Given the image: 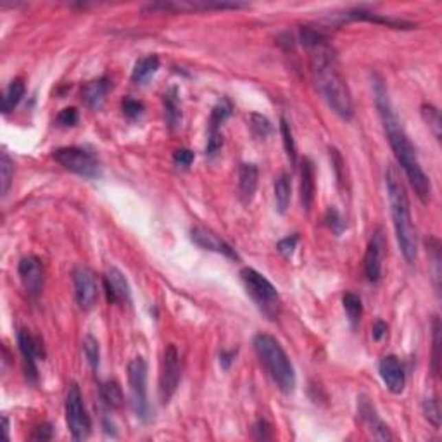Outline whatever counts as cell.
<instances>
[{"mask_svg": "<svg viewBox=\"0 0 442 442\" xmlns=\"http://www.w3.org/2000/svg\"><path fill=\"white\" fill-rule=\"evenodd\" d=\"M373 96H375L377 109H379V116L382 120L384 131L387 135V140L390 144L394 156H396L397 163L403 168L406 173V178L410 180L411 187L417 192L418 199L421 202L430 201L432 185L425 171L421 170L420 161L417 157V151H415L413 144H411L410 137L404 131L403 124H401L399 116H397L396 109H394L393 102H390L389 90H387L386 82L380 78L379 75H373Z\"/></svg>", "mask_w": 442, "mask_h": 442, "instance_id": "6da1fadb", "label": "cell"}, {"mask_svg": "<svg viewBox=\"0 0 442 442\" xmlns=\"http://www.w3.org/2000/svg\"><path fill=\"white\" fill-rule=\"evenodd\" d=\"M311 52V76L316 90L325 99V102L332 107L333 113L342 120L349 121L354 116V104L351 97V90L347 87L346 78L342 76L337 64V57L333 54L329 42L315 47Z\"/></svg>", "mask_w": 442, "mask_h": 442, "instance_id": "7a4b0ae2", "label": "cell"}, {"mask_svg": "<svg viewBox=\"0 0 442 442\" xmlns=\"http://www.w3.org/2000/svg\"><path fill=\"white\" fill-rule=\"evenodd\" d=\"M386 185L387 195H389L390 214H393L394 232H396L401 254L404 256L408 263H413L417 259L418 252L417 228H415L413 218H411L410 199H408L406 188H404L399 175L393 166L386 173Z\"/></svg>", "mask_w": 442, "mask_h": 442, "instance_id": "3957f363", "label": "cell"}, {"mask_svg": "<svg viewBox=\"0 0 442 442\" xmlns=\"http://www.w3.org/2000/svg\"><path fill=\"white\" fill-rule=\"evenodd\" d=\"M252 346H254L259 361L266 368V372L276 384V387L285 394L294 393L298 379H296L292 363H290L289 356L280 346L278 340L268 333H258L252 340Z\"/></svg>", "mask_w": 442, "mask_h": 442, "instance_id": "277c9868", "label": "cell"}, {"mask_svg": "<svg viewBox=\"0 0 442 442\" xmlns=\"http://www.w3.org/2000/svg\"><path fill=\"white\" fill-rule=\"evenodd\" d=\"M241 280L252 301L261 309L263 315L275 320L280 311V296L276 287L265 275H261V273L252 268L242 269Z\"/></svg>", "mask_w": 442, "mask_h": 442, "instance_id": "5b68a950", "label": "cell"}, {"mask_svg": "<svg viewBox=\"0 0 442 442\" xmlns=\"http://www.w3.org/2000/svg\"><path fill=\"white\" fill-rule=\"evenodd\" d=\"M128 386L133 413L138 420L149 421L151 406L147 401V363L144 357L137 356L128 363Z\"/></svg>", "mask_w": 442, "mask_h": 442, "instance_id": "8992f818", "label": "cell"}, {"mask_svg": "<svg viewBox=\"0 0 442 442\" xmlns=\"http://www.w3.org/2000/svg\"><path fill=\"white\" fill-rule=\"evenodd\" d=\"M54 159L78 177L96 180L102 175L99 159L90 151L82 149V147H60V149L54 151Z\"/></svg>", "mask_w": 442, "mask_h": 442, "instance_id": "52a82bcc", "label": "cell"}, {"mask_svg": "<svg viewBox=\"0 0 442 442\" xmlns=\"http://www.w3.org/2000/svg\"><path fill=\"white\" fill-rule=\"evenodd\" d=\"M66 423L73 441H85L92 432V421L83 404V396L76 384H71L66 396Z\"/></svg>", "mask_w": 442, "mask_h": 442, "instance_id": "ba28073f", "label": "cell"}, {"mask_svg": "<svg viewBox=\"0 0 442 442\" xmlns=\"http://www.w3.org/2000/svg\"><path fill=\"white\" fill-rule=\"evenodd\" d=\"M181 379V361L177 347L168 346L163 356V366L159 375V399L163 404L170 403L178 389Z\"/></svg>", "mask_w": 442, "mask_h": 442, "instance_id": "9c48e42d", "label": "cell"}, {"mask_svg": "<svg viewBox=\"0 0 442 442\" xmlns=\"http://www.w3.org/2000/svg\"><path fill=\"white\" fill-rule=\"evenodd\" d=\"M75 294L82 309H92L99 299V283L96 273L87 266H76L73 272Z\"/></svg>", "mask_w": 442, "mask_h": 442, "instance_id": "30bf717a", "label": "cell"}, {"mask_svg": "<svg viewBox=\"0 0 442 442\" xmlns=\"http://www.w3.org/2000/svg\"><path fill=\"white\" fill-rule=\"evenodd\" d=\"M18 346L21 351L23 361H25V372L32 382L38 379V370H36V361L43 360V347L38 337L32 335L28 330L21 329L18 332Z\"/></svg>", "mask_w": 442, "mask_h": 442, "instance_id": "8fae6325", "label": "cell"}, {"mask_svg": "<svg viewBox=\"0 0 442 442\" xmlns=\"http://www.w3.org/2000/svg\"><path fill=\"white\" fill-rule=\"evenodd\" d=\"M232 114V102L228 99H221L211 111V118H209V135H208V145H206V154L208 156H214L221 145H223V135L219 126L228 120Z\"/></svg>", "mask_w": 442, "mask_h": 442, "instance_id": "7c38bea8", "label": "cell"}, {"mask_svg": "<svg viewBox=\"0 0 442 442\" xmlns=\"http://www.w3.org/2000/svg\"><path fill=\"white\" fill-rule=\"evenodd\" d=\"M18 273L26 292L32 298H38L43 289V280H45V269H43L42 261L36 256H26L19 261Z\"/></svg>", "mask_w": 442, "mask_h": 442, "instance_id": "4fadbf2b", "label": "cell"}, {"mask_svg": "<svg viewBox=\"0 0 442 442\" xmlns=\"http://www.w3.org/2000/svg\"><path fill=\"white\" fill-rule=\"evenodd\" d=\"M104 290H106V298L109 305H116V302L130 305L131 302L130 283L116 266H111L104 273Z\"/></svg>", "mask_w": 442, "mask_h": 442, "instance_id": "5bb4252c", "label": "cell"}, {"mask_svg": "<svg viewBox=\"0 0 442 442\" xmlns=\"http://www.w3.org/2000/svg\"><path fill=\"white\" fill-rule=\"evenodd\" d=\"M190 239L197 247L204 249V251H212L218 252V254L227 256L228 259H234V261H239V254L235 252V249L232 247L230 244L219 239L214 232L208 230L204 227H195L190 230Z\"/></svg>", "mask_w": 442, "mask_h": 442, "instance_id": "9a60e30c", "label": "cell"}, {"mask_svg": "<svg viewBox=\"0 0 442 442\" xmlns=\"http://www.w3.org/2000/svg\"><path fill=\"white\" fill-rule=\"evenodd\" d=\"M379 372L382 377L384 384L393 394H401L406 386V375H404V368L401 361L396 356L382 357L379 364Z\"/></svg>", "mask_w": 442, "mask_h": 442, "instance_id": "2e32d148", "label": "cell"}, {"mask_svg": "<svg viewBox=\"0 0 442 442\" xmlns=\"http://www.w3.org/2000/svg\"><path fill=\"white\" fill-rule=\"evenodd\" d=\"M357 411H360V417L361 420H363V423L366 425L368 432H370L377 441H393V434H390L389 427L380 420L375 408L372 406V403H370L366 397H360Z\"/></svg>", "mask_w": 442, "mask_h": 442, "instance_id": "e0dca14e", "label": "cell"}, {"mask_svg": "<svg viewBox=\"0 0 442 442\" xmlns=\"http://www.w3.org/2000/svg\"><path fill=\"white\" fill-rule=\"evenodd\" d=\"M382 254H384V239L377 234L368 244L364 252V275L370 282H379L382 275Z\"/></svg>", "mask_w": 442, "mask_h": 442, "instance_id": "ac0fdd59", "label": "cell"}, {"mask_svg": "<svg viewBox=\"0 0 442 442\" xmlns=\"http://www.w3.org/2000/svg\"><path fill=\"white\" fill-rule=\"evenodd\" d=\"M113 90V82L107 76H100V78L92 80L87 83L82 90V99L90 109H100L102 104L106 102L107 93Z\"/></svg>", "mask_w": 442, "mask_h": 442, "instance_id": "d6986e66", "label": "cell"}, {"mask_svg": "<svg viewBox=\"0 0 442 442\" xmlns=\"http://www.w3.org/2000/svg\"><path fill=\"white\" fill-rule=\"evenodd\" d=\"M344 18H346V19H354V21L375 23V25H384V26H389V28H396V30H411V28H415L413 23L404 21V19L389 18V16L379 14V12H373V11H366V9H353V11H347Z\"/></svg>", "mask_w": 442, "mask_h": 442, "instance_id": "ffe728a7", "label": "cell"}, {"mask_svg": "<svg viewBox=\"0 0 442 442\" xmlns=\"http://www.w3.org/2000/svg\"><path fill=\"white\" fill-rule=\"evenodd\" d=\"M258 180L259 170L256 164H241V170H239V195H241V201L244 204H251L252 199H254L256 190H258Z\"/></svg>", "mask_w": 442, "mask_h": 442, "instance_id": "44dd1931", "label": "cell"}, {"mask_svg": "<svg viewBox=\"0 0 442 442\" xmlns=\"http://www.w3.org/2000/svg\"><path fill=\"white\" fill-rule=\"evenodd\" d=\"M299 175H301V181H299V190H301V204L305 208V211H309L313 206V201H315V164L309 157H305L301 163V170H299Z\"/></svg>", "mask_w": 442, "mask_h": 442, "instance_id": "7402d4cb", "label": "cell"}, {"mask_svg": "<svg viewBox=\"0 0 442 442\" xmlns=\"http://www.w3.org/2000/svg\"><path fill=\"white\" fill-rule=\"evenodd\" d=\"M157 69H159V57L156 54L142 57V59L137 60L133 71H131V82L138 83V85L149 82L156 75Z\"/></svg>", "mask_w": 442, "mask_h": 442, "instance_id": "603a6c76", "label": "cell"}, {"mask_svg": "<svg viewBox=\"0 0 442 442\" xmlns=\"http://www.w3.org/2000/svg\"><path fill=\"white\" fill-rule=\"evenodd\" d=\"M164 104V116H166L168 124L171 128H177L181 123V107H180V97H178L177 87H171L163 97Z\"/></svg>", "mask_w": 442, "mask_h": 442, "instance_id": "cb8c5ba5", "label": "cell"}, {"mask_svg": "<svg viewBox=\"0 0 442 442\" xmlns=\"http://www.w3.org/2000/svg\"><path fill=\"white\" fill-rule=\"evenodd\" d=\"M25 82H23L21 78H14L9 83L4 96H2V111H4V114L12 113V111L18 107V104L21 102V99L25 97Z\"/></svg>", "mask_w": 442, "mask_h": 442, "instance_id": "d4e9b609", "label": "cell"}, {"mask_svg": "<svg viewBox=\"0 0 442 442\" xmlns=\"http://www.w3.org/2000/svg\"><path fill=\"white\" fill-rule=\"evenodd\" d=\"M290 192H292V185H290V175L282 173L275 180V202L276 211L280 214H285L290 204Z\"/></svg>", "mask_w": 442, "mask_h": 442, "instance_id": "484cf974", "label": "cell"}, {"mask_svg": "<svg viewBox=\"0 0 442 442\" xmlns=\"http://www.w3.org/2000/svg\"><path fill=\"white\" fill-rule=\"evenodd\" d=\"M100 399L106 404L109 410H120L124 403L123 390H121L120 384L114 380H107L100 386Z\"/></svg>", "mask_w": 442, "mask_h": 442, "instance_id": "4316f807", "label": "cell"}, {"mask_svg": "<svg viewBox=\"0 0 442 442\" xmlns=\"http://www.w3.org/2000/svg\"><path fill=\"white\" fill-rule=\"evenodd\" d=\"M342 306L344 309H346V315L347 318H349V323L356 329L361 322V316H363V302H361V299L357 298L356 294L346 292L342 298Z\"/></svg>", "mask_w": 442, "mask_h": 442, "instance_id": "83f0119b", "label": "cell"}, {"mask_svg": "<svg viewBox=\"0 0 442 442\" xmlns=\"http://www.w3.org/2000/svg\"><path fill=\"white\" fill-rule=\"evenodd\" d=\"M12 178H14V161L9 157L5 151H2V156H0V188H2V195H8L9 188L12 185Z\"/></svg>", "mask_w": 442, "mask_h": 442, "instance_id": "f1b7e54d", "label": "cell"}, {"mask_svg": "<svg viewBox=\"0 0 442 442\" xmlns=\"http://www.w3.org/2000/svg\"><path fill=\"white\" fill-rule=\"evenodd\" d=\"M280 133H282V140H283V147H285L287 157L292 164H296L298 161V147H296V140H294V133L292 128H290L289 121L285 118L280 120Z\"/></svg>", "mask_w": 442, "mask_h": 442, "instance_id": "f546056e", "label": "cell"}, {"mask_svg": "<svg viewBox=\"0 0 442 442\" xmlns=\"http://www.w3.org/2000/svg\"><path fill=\"white\" fill-rule=\"evenodd\" d=\"M432 344H434L432 372L437 377L441 372V320H439V316H434V320H432Z\"/></svg>", "mask_w": 442, "mask_h": 442, "instance_id": "4dcf8cb0", "label": "cell"}, {"mask_svg": "<svg viewBox=\"0 0 442 442\" xmlns=\"http://www.w3.org/2000/svg\"><path fill=\"white\" fill-rule=\"evenodd\" d=\"M249 126H251L252 135H254L256 138H259V140H265L266 137H269V135L273 133L272 123L268 121V118L261 116V114H251V118H249Z\"/></svg>", "mask_w": 442, "mask_h": 442, "instance_id": "1f68e13d", "label": "cell"}, {"mask_svg": "<svg viewBox=\"0 0 442 442\" xmlns=\"http://www.w3.org/2000/svg\"><path fill=\"white\" fill-rule=\"evenodd\" d=\"M421 116H423L425 123L432 128L435 138L441 140V130H442V121H441V113H439L437 107H434L432 104H423L421 106Z\"/></svg>", "mask_w": 442, "mask_h": 442, "instance_id": "d6a6232c", "label": "cell"}, {"mask_svg": "<svg viewBox=\"0 0 442 442\" xmlns=\"http://www.w3.org/2000/svg\"><path fill=\"white\" fill-rule=\"evenodd\" d=\"M325 223H327V227H329L330 230L337 235V237H339V235H342L344 230H346V227H347L346 219L342 218V214H340L335 208L327 209Z\"/></svg>", "mask_w": 442, "mask_h": 442, "instance_id": "836d02e7", "label": "cell"}, {"mask_svg": "<svg viewBox=\"0 0 442 442\" xmlns=\"http://www.w3.org/2000/svg\"><path fill=\"white\" fill-rule=\"evenodd\" d=\"M83 353H85L87 361H89L90 366L93 370L99 368V360H100V351H99V342L93 339L92 335H87L85 340H83Z\"/></svg>", "mask_w": 442, "mask_h": 442, "instance_id": "e575fe53", "label": "cell"}, {"mask_svg": "<svg viewBox=\"0 0 442 442\" xmlns=\"http://www.w3.org/2000/svg\"><path fill=\"white\" fill-rule=\"evenodd\" d=\"M423 415L428 423L434 425L435 428L441 427V406H439L437 397H427L423 401Z\"/></svg>", "mask_w": 442, "mask_h": 442, "instance_id": "d590c367", "label": "cell"}, {"mask_svg": "<svg viewBox=\"0 0 442 442\" xmlns=\"http://www.w3.org/2000/svg\"><path fill=\"white\" fill-rule=\"evenodd\" d=\"M121 109H123V114L128 118V120H137L144 114V104L137 99H131V97H126L121 104Z\"/></svg>", "mask_w": 442, "mask_h": 442, "instance_id": "8d00e7d4", "label": "cell"}, {"mask_svg": "<svg viewBox=\"0 0 442 442\" xmlns=\"http://www.w3.org/2000/svg\"><path fill=\"white\" fill-rule=\"evenodd\" d=\"M80 116H78V111H76V107H66V109L60 111L59 114H57L56 121L59 126H75L76 123H78Z\"/></svg>", "mask_w": 442, "mask_h": 442, "instance_id": "74e56055", "label": "cell"}, {"mask_svg": "<svg viewBox=\"0 0 442 442\" xmlns=\"http://www.w3.org/2000/svg\"><path fill=\"white\" fill-rule=\"evenodd\" d=\"M299 242V235H289V237L282 239V241L276 244V251L280 252V254L283 256V258H290V256L294 254V249H296V245H298Z\"/></svg>", "mask_w": 442, "mask_h": 442, "instance_id": "f35d334b", "label": "cell"}, {"mask_svg": "<svg viewBox=\"0 0 442 442\" xmlns=\"http://www.w3.org/2000/svg\"><path fill=\"white\" fill-rule=\"evenodd\" d=\"M252 437L258 439V441H268L272 439V427L266 420H258L251 428Z\"/></svg>", "mask_w": 442, "mask_h": 442, "instance_id": "ab89813d", "label": "cell"}, {"mask_svg": "<svg viewBox=\"0 0 442 442\" xmlns=\"http://www.w3.org/2000/svg\"><path fill=\"white\" fill-rule=\"evenodd\" d=\"M194 153L190 149H178L177 153L173 154V161L178 168H184L187 170L192 163H194Z\"/></svg>", "mask_w": 442, "mask_h": 442, "instance_id": "60d3db41", "label": "cell"}, {"mask_svg": "<svg viewBox=\"0 0 442 442\" xmlns=\"http://www.w3.org/2000/svg\"><path fill=\"white\" fill-rule=\"evenodd\" d=\"M54 435V428L50 423H43V425H38V427L35 428V432L32 434V439L33 441H50Z\"/></svg>", "mask_w": 442, "mask_h": 442, "instance_id": "b9f144b4", "label": "cell"}, {"mask_svg": "<svg viewBox=\"0 0 442 442\" xmlns=\"http://www.w3.org/2000/svg\"><path fill=\"white\" fill-rule=\"evenodd\" d=\"M387 333V323L382 322V320H377L375 323H373V329H372V335L375 340H382L384 337H386Z\"/></svg>", "mask_w": 442, "mask_h": 442, "instance_id": "7bdbcfd3", "label": "cell"}, {"mask_svg": "<svg viewBox=\"0 0 442 442\" xmlns=\"http://www.w3.org/2000/svg\"><path fill=\"white\" fill-rule=\"evenodd\" d=\"M235 360V351H223V353L219 354V364H221V368H225V370H228L232 364V361Z\"/></svg>", "mask_w": 442, "mask_h": 442, "instance_id": "ee69618b", "label": "cell"}, {"mask_svg": "<svg viewBox=\"0 0 442 442\" xmlns=\"http://www.w3.org/2000/svg\"><path fill=\"white\" fill-rule=\"evenodd\" d=\"M4 434H5V437L9 439V420H8V417H4Z\"/></svg>", "mask_w": 442, "mask_h": 442, "instance_id": "f6af8a7d", "label": "cell"}]
</instances>
